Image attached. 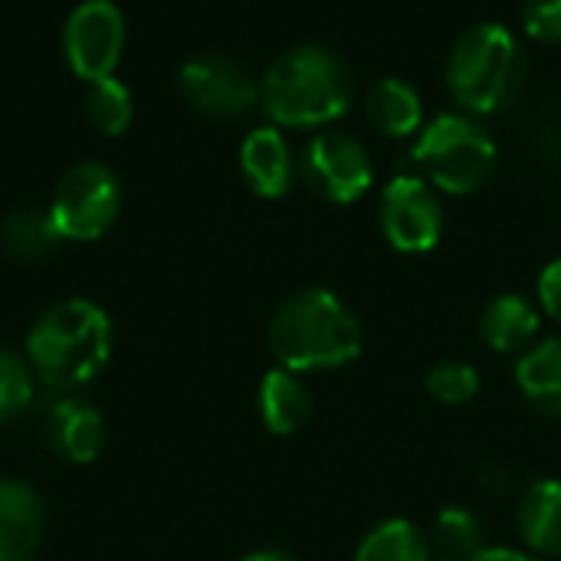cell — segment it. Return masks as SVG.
<instances>
[{"label": "cell", "instance_id": "obj_1", "mask_svg": "<svg viewBox=\"0 0 561 561\" xmlns=\"http://www.w3.org/2000/svg\"><path fill=\"white\" fill-rule=\"evenodd\" d=\"M115 345L112 319L92 299H62L36 316L23 355L39 385L56 394H72L92 385Z\"/></svg>", "mask_w": 561, "mask_h": 561}, {"label": "cell", "instance_id": "obj_2", "mask_svg": "<svg viewBox=\"0 0 561 561\" xmlns=\"http://www.w3.org/2000/svg\"><path fill=\"white\" fill-rule=\"evenodd\" d=\"M355 79L348 62L319 43L279 53L260 79V105L273 125L322 128L352 108Z\"/></svg>", "mask_w": 561, "mask_h": 561}, {"label": "cell", "instance_id": "obj_3", "mask_svg": "<svg viewBox=\"0 0 561 561\" xmlns=\"http://www.w3.org/2000/svg\"><path fill=\"white\" fill-rule=\"evenodd\" d=\"M270 352L289 371H335L352 365L365 348L358 316L322 286L286 296L270 316Z\"/></svg>", "mask_w": 561, "mask_h": 561}, {"label": "cell", "instance_id": "obj_4", "mask_svg": "<svg viewBox=\"0 0 561 561\" xmlns=\"http://www.w3.org/2000/svg\"><path fill=\"white\" fill-rule=\"evenodd\" d=\"M447 89L470 115H496L510 108L529 79V56L503 23H477L460 33L447 56Z\"/></svg>", "mask_w": 561, "mask_h": 561}, {"label": "cell", "instance_id": "obj_5", "mask_svg": "<svg viewBox=\"0 0 561 561\" xmlns=\"http://www.w3.org/2000/svg\"><path fill=\"white\" fill-rule=\"evenodd\" d=\"M414 161L427 171L437 191L467 197L490 184L496 171V141L477 115L444 112L421 128Z\"/></svg>", "mask_w": 561, "mask_h": 561}, {"label": "cell", "instance_id": "obj_6", "mask_svg": "<svg viewBox=\"0 0 561 561\" xmlns=\"http://www.w3.org/2000/svg\"><path fill=\"white\" fill-rule=\"evenodd\" d=\"M122 214V181L102 161H79L53 187L49 217L62 240L92 243L112 230Z\"/></svg>", "mask_w": 561, "mask_h": 561}, {"label": "cell", "instance_id": "obj_7", "mask_svg": "<svg viewBox=\"0 0 561 561\" xmlns=\"http://www.w3.org/2000/svg\"><path fill=\"white\" fill-rule=\"evenodd\" d=\"M125 36V13L115 0H82L62 23V59L85 82L108 79L122 62Z\"/></svg>", "mask_w": 561, "mask_h": 561}, {"label": "cell", "instance_id": "obj_8", "mask_svg": "<svg viewBox=\"0 0 561 561\" xmlns=\"http://www.w3.org/2000/svg\"><path fill=\"white\" fill-rule=\"evenodd\" d=\"M187 105L207 118H243L260 105V82L247 66L224 53H197L178 69Z\"/></svg>", "mask_w": 561, "mask_h": 561}, {"label": "cell", "instance_id": "obj_9", "mask_svg": "<svg viewBox=\"0 0 561 561\" xmlns=\"http://www.w3.org/2000/svg\"><path fill=\"white\" fill-rule=\"evenodd\" d=\"M378 224L398 253H427L440 243L447 214L434 184L414 174H401L381 191Z\"/></svg>", "mask_w": 561, "mask_h": 561}, {"label": "cell", "instance_id": "obj_10", "mask_svg": "<svg viewBox=\"0 0 561 561\" xmlns=\"http://www.w3.org/2000/svg\"><path fill=\"white\" fill-rule=\"evenodd\" d=\"M306 184L329 204H355L375 184V164L365 145L345 131H319L299 161Z\"/></svg>", "mask_w": 561, "mask_h": 561}, {"label": "cell", "instance_id": "obj_11", "mask_svg": "<svg viewBox=\"0 0 561 561\" xmlns=\"http://www.w3.org/2000/svg\"><path fill=\"white\" fill-rule=\"evenodd\" d=\"M49 447L69 463H92L105 447V417L95 404L72 394H56L43 411Z\"/></svg>", "mask_w": 561, "mask_h": 561}, {"label": "cell", "instance_id": "obj_12", "mask_svg": "<svg viewBox=\"0 0 561 561\" xmlns=\"http://www.w3.org/2000/svg\"><path fill=\"white\" fill-rule=\"evenodd\" d=\"M46 536L43 496L16 477H0V561H33Z\"/></svg>", "mask_w": 561, "mask_h": 561}, {"label": "cell", "instance_id": "obj_13", "mask_svg": "<svg viewBox=\"0 0 561 561\" xmlns=\"http://www.w3.org/2000/svg\"><path fill=\"white\" fill-rule=\"evenodd\" d=\"M240 171L253 194L266 201L286 197L296 184V154L286 135L273 125L253 128L240 145Z\"/></svg>", "mask_w": 561, "mask_h": 561}, {"label": "cell", "instance_id": "obj_14", "mask_svg": "<svg viewBox=\"0 0 561 561\" xmlns=\"http://www.w3.org/2000/svg\"><path fill=\"white\" fill-rule=\"evenodd\" d=\"M256 401H260L263 427L276 437H293V434L306 431V424L312 421V411H316L312 388L302 381L299 371H289V368L266 371L260 381Z\"/></svg>", "mask_w": 561, "mask_h": 561}, {"label": "cell", "instance_id": "obj_15", "mask_svg": "<svg viewBox=\"0 0 561 561\" xmlns=\"http://www.w3.org/2000/svg\"><path fill=\"white\" fill-rule=\"evenodd\" d=\"M542 332V309L523 293H503L490 299L480 316V339L500 355H523Z\"/></svg>", "mask_w": 561, "mask_h": 561}, {"label": "cell", "instance_id": "obj_16", "mask_svg": "<svg viewBox=\"0 0 561 561\" xmlns=\"http://www.w3.org/2000/svg\"><path fill=\"white\" fill-rule=\"evenodd\" d=\"M523 546L539 559H561V480L542 477L529 483L516 506Z\"/></svg>", "mask_w": 561, "mask_h": 561}, {"label": "cell", "instance_id": "obj_17", "mask_svg": "<svg viewBox=\"0 0 561 561\" xmlns=\"http://www.w3.org/2000/svg\"><path fill=\"white\" fill-rule=\"evenodd\" d=\"M516 385L539 414L561 421V335L542 339L519 355Z\"/></svg>", "mask_w": 561, "mask_h": 561}, {"label": "cell", "instance_id": "obj_18", "mask_svg": "<svg viewBox=\"0 0 561 561\" xmlns=\"http://www.w3.org/2000/svg\"><path fill=\"white\" fill-rule=\"evenodd\" d=\"M365 112L385 138H411L424 128V99L411 82L398 76H385L371 85Z\"/></svg>", "mask_w": 561, "mask_h": 561}, {"label": "cell", "instance_id": "obj_19", "mask_svg": "<svg viewBox=\"0 0 561 561\" xmlns=\"http://www.w3.org/2000/svg\"><path fill=\"white\" fill-rule=\"evenodd\" d=\"M62 237L49 217V210L39 207H16L0 224V247L16 263H43L59 250Z\"/></svg>", "mask_w": 561, "mask_h": 561}, {"label": "cell", "instance_id": "obj_20", "mask_svg": "<svg viewBox=\"0 0 561 561\" xmlns=\"http://www.w3.org/2000/svg\"><path fill=\"white\" fill-rule=\"evenodd\" d=\"M431 549L437 561H473L486 549V526L467 506H447L431 526Z\"/></svg>", "mask_w": 561, "mask_h": 561}, {"label": "cell", "instance_id": "obj_21", "mask_svg": "<svg viewBox=\"0 0 561 561\" xmlns=\"http://www.w3.org/2000/svg\"><path fill=\"white\" fill-rule=\"evenodd\" d=\"M355 561H437L431 539L411 519L378 523L355 549Z\"/></svg>", "mask_w": 561, "mask_h": 561}, {"label": "cell", "instance_id": "obj_22", "mask_svg": "<svg viewBox=\"0 0 561 561\" xmlns=\"http://www.w3.org/2000/svg\"><path fill=\"white\" fill-rule=\"evenodd\" d=\"M82 108H85L89 125H92L99 135H108V138L125 135L128 125H131V118H135L131 92H128V85L118 82L115 76L89 82Z\"/></svg>", "mask_w": 561, "mask_h": 561}, {"label": "cell", "instance_id": "obj_23", "mask_svg": "<svg viewBox=\"0 0 561 561\" xmlns=\"http://www.w3.org/2000/svg\"><path fill=\"white\" fill-rule=\"evenodd\" d=\"M36 398V375L26 355L0 348V424L16 421Z\"/></svg>", "mask_w": 561, "mask_h": 561}, {"label": "cell", "instance_id": "obj_24", "mask_svg": "<svg viewBox=\"0 0 561 561\" xmlns=\"http://www.w3.org/2000/svg\"><path fill=\"white\" fill-rule=\"evenodd\" d=\"M427 394L447 408H463L480 394V371L470 362L450 358L427 371Z\"/></svg>", "mask_w": 561, "mask_h": 561}, {"label": "cell", "instance_id": "obj_25", "mask_svg": "<svg viewBox=\"0 0 561 561\" xmlns=\"http://www.w3.org/2000/svg\"><path fill=\"white\" fill-rule=\"evenodd\" d=\"M523 26L536 43H561V0H523Z\"/></svg>", "mask_w": 561, "mask_h": 561}, {"label": "cell", "instance_id": "obj_26", "mask_svg": "<svg viewBox=\"0 0 561 561\" xmlns=\"http://www.w3.org/2000/svg\"><path fill=\"white\" fill-rule=\"evenodd\" d=\"M539 309L552 319V322H561V256L552 260L542 273H539Z\"/></svg>", "mask_w": 561, "mask_h": 561}, {"label": "cell", "instance_id": "obj_27", "mask_svg": "<svg viewBox=\"0 0 561 561\" xmlns=\"http://www.w3.org/2000/svg\"><path fill=\"white\" fill-rule=\"evenodd\" d=\"M473 561H542L539 556H533V552H519V549H503V546H486L480 556Z\"/></svg>", "mask_w": 561, "mask_h": 561}, {"label": "cell", "instance_id": "obj_28", "mask_svg": "<svg viewBox=\"0 0 561 561\" xmlns=\"http://www.w3.org/2000/svg\"><path fill=\"white\" fill-rule=\"evenodd\" d=\"M240 561H299L293 559L289 552H283V549H260V552H250L247 559Z\"/></svg>", "mask_w": 561, "mask_h": 561}]
</instances>
